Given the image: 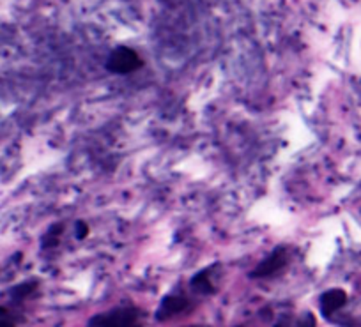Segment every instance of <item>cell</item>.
<instances>
[{
	"label": "cell",
	"mask_w": 361,
	"mask_h": 327,
	"mask_svg": "<svg viewBox=\"0 0 361 327\" xmlns=\"http://www.w3.org/2000/svg\"><path fill=\"white\" fill-rule=\"evenodd\" d=\"M109 69L117 75H126V73L135 71V69L140 66V58H138L137 51H133L131 48L119 47L112 51L109 62H106Z\"/></svg>",
	"instance_id": "6da1fadb"
},
{
	"label": "cell",
	"mask_w": 361,
	"mask_h": 327,
	"mask_svg": "<svg viewBox=\"0 0 361 327\" xmlns=\"http://www.w3.org/2000/svg\"><path fill=\"white\" fill-rule=\"evenodd\" d=\"M137 315L133 309H119V311L109 313V315H99L92 320L90 326L94 327H133Z\"/></svg>",
	"instance_id": "7a4b0ae2"
},
{
	"label": "cell",
	"mask_w": 361,
	"mask_h": 327,
	"mask_svg": "<svg viewBox=\"0 0 361 327\" xmlns=\"http://www.w3.org/2000/svg\"><path fill=\"white\" fill-rule=\"evenodd\" d=\"M287 262V253L283 248H276L275 252L271 253L264 262H260L257 266V269L253 271L252 276L253 278H264V276H271V274H275L276 271L282 269Z\"/></svg>",
	"instance_id": "3957f363"
},
{
	"label": "cell",
	"mask_w": 361,
	"mask_h": 327,
	"mask_svg": "<svg viewBox=\"0 0 361 327\" xmlns=\"http://www.w3.org/2000/svg\"><path fill=\"white\" fill-rule=\"evenodd\" d=\"M347 301L345 292L340 290V288H333L322 294L321 297V311L324 316H329L331 313H335L336 309L342 308Z\"/></svg>",
	"instance_id": "277c9868"
},
{
	"label": "cell",
	"mask_w": 361,
	"mask_h": 327,
	"mask_svg": "<svg viewBox=\"0 0 361 327\" xmlns=\"http://www.w3.org/2000/svg\"><path fill=\"white\" fill-rule=\"evenodd\" d=\"M186 306H188V301H186L185 297H180V295H169V297L163 299V302H161V306L158 308L156 316H158V320L170 319V316H173V315H177V313L183 311Z\"/></svg>",
	"instance_id": "5b68a950"
},
{
	"label": "cell",
	"mask_w": 361,
	"mask_h": 327,
	"mask_svg": "<svg viewBox=\"0 0 361 327\" xmlns=\"http://www.w3.org/2000/svg\"><path fill=\"white\" fill-rule=\"evenodd\" d=\"M315 326V319L312 313H305L301 319L294 320L290 316H286V319L280 320L275 327H314Z\"/></svg>",
	"instance_id": "8992f818"
},
{
	"label": "cell",
	"mask_w": 361,
	"mask_h": 327,
	"mask_svg": "<svg viewBox=\"0 0 361 327\" xmlns=\"http://www.w3.org/2000/svg\"><path fill=\"white\" fill-rule=\"evenodd\" d=\"M207 274H209V271H202V273H199L192 280L193 288L199 292H202V294H207V292H211V288H213L211 287V281H209V276H207Z\"/></svg>",
	"instance_id": "52a82bcc"
},
{
	"label": "cell",
	"mask_w": 361,
	"mask_h": 327,
	"mask_svg": "<svg viewBox=\"0 0 361 327\" xmlns=\"http://www.w3.org/2000/svg\"><path fill=\"white\" fill-rule=\"evenodd\" d=\"M87 234H89V228H87V225L82 223V221H78V223H76V237L83 239Z\"/></svg>",
	"instance_id": "ba28073f"
},
{
	"label": "cell",
	"mask_w": 361,
	"mask_h": 327,
	"mask_svg": "<svg viewBox=\"0 0 361 327\" xmlns=\"http://www.w3.org/2000/svg\"><path fill=\"white\" fill-rule=\"evenodd\" d=\"M0 327H13V322L6 319V316L0 315Z\"/></svg>",
	"instance_id": "9c48e42d"
}]
</instances>
